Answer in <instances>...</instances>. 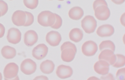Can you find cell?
<instances>
[{"label": "cell", "mask_w": 125, "mask_h": 80, "mask_svg": "<svg viewBox=\"0 0 125 80\" xmlns=\"http://www.w3.org/2000/svg\"><path fill=\"white\" fill-rule=\"evenodd\" d=\"M55 21V14L49 11L42 12L38 16V23L43 27H51L54 24Z\"/></svg>", "instance_id": "1"}, {"label": "cell", "mask_w": 125, "mask_h": 80, "mask_svg": "<svg viewBox=\"0 0 125 80\" xmlns=\"http://www.w3.org/2000/svg\"><path fill=\"white\" fill-rule=\"evenodd\" d=\"M81 26L86 33L91 34L95 32L97 26V22L93 16L88 15L82 20Z\"/></svg>", "instance_id": "2"}, {"label": "cell", "mask_w": 125, "mask_h": 80, "mask_svg": "<svg viewBox=\"0 0 125 80\" xmlns=\"http://www.w3.org/2000/svg\"><path fill=\"white\" fill-rule=\"evenodd\" d=\"M19 72V66L15 63H10L7 64L4 70L5 80H10L17 79Z\"/></svg>", "instance_id": "3"}, {"label": "cell", "mask_w": 125, "mask_h": 80, "mask_svg": "<svg viewBox=\"0 0 125 80\" xmlns=\"http://www.w3.org/2000/svg\"><path fill=\"white\" fill-rule=\"evenodd\" d=\"M37 69V64L31 59H27L21 64V71L24 74L31 75L34 73Z\"/></svg>", "instance_id": "4"}, {"label": "cell", "mask_w": 125, "mask_h": 80, "mask_svg": "<svg viewBox=\"0 0 125 80\" xmlns=\"http://www.w3.org/2000/svg\"><path fill=\"white\" fill-rule=\"evenodd\" d=\"M83 54L87 57L94 56L98 51V46L94 41H88L85 42L82 47Z\"/></svg>", "instance_id": "5"}, {"label": "cell", "mask_w": 125, "mask_h": 80, "mask_svg": "<svg viewBox=\"0 0 125 80\" xmlns=\"http://www.w3.org/2000/svg\"><path fill=\"white\" fill-rule=\"evenodd\" d=\"M21 36V32L18 29L12 28L8 30L7 39L10 43L15 45L20 43Z\"/></svg>", "instance_id": "6"}, {"label": "cell", "mask_w": 125, "mask_h": 80, "mask_svg": "<svg viewBox=\"0 0 125 80\" xmlns=\"http://www.w3.org/2000/svg\"><path fill=\"white\" fill-rule=\"evenodd\" d=\"M95 15L96 18L100 21L107 20L111 15L110 9L108 6L101 5L97 7L95 10Z\"/></svg>", "instance_id": "7"}, {"label": "cell", "mask_w": 125, "mask_h": 80, "mask_svg": "<svg viewBox=\"0 0 125 80\" xmlns=\"http://www.w3.org/2000/svg\"><path fill=\"white\" fill-rule=\"evenodd\" d=\"M48 53V48L44 44H41L35 47L32 51V55L38 60H41L46 57Z\"/></svg>", "instance_id": "8"}, {"label": "cell", "mask_w": 125, "mask_h": 80, "mask_svg": "<svg viewBox=\"0 0 125 80\" xmlns=\"http://www.w3.org/2000/svg\"><path fill=\"white\" fill-rule=\"evenodd\" d=\"M99 59L106 61L110 65H113L116 62L117 58L114 52L110 49H105L101 51L99 56Z\"/></svg>", "instance_id": "9"}, {"label": "cell", "mask_w": 125, "mask_h": 80, "mask_svg": "<svg viewBox=\"0 0 125 80\" xmlns=\"http://www.w3.org/2000/svg\"><path fill=\"white\" fill-rule=\"evenodd\" d=\"M46 40L50 46L56 47L59 46L61 42L62 37L59 32L52 31L47 33L46 37Z\"/></svg>", "instance_id": "10"}, {"label": "cell", "mask_w": 125, "mask_h": 80, "mask_svg": "<svg viewBox=\"0 0 125 80\" xmlns=\"http://www.w3.org/2000/svg\"><path fill=\"white\" fill-rule=\"evenodd\" d=\"M26 12L21 10L15 11L12 17V20L13 24L18 27L24 26L26 22Z\"/></svg>", "instance_id": "11"}, {"label": "cell", "mask_w": 125, "mask_h": 80, "mask_svg": "<svg viewBox=\"0 0 125 80\" xmlns=\"http://www.w3.org/2000/svg\"><path fill=\"white\" fill-rule=\"evenodd\" d=\"M73 74V71L72 68L68 66L63 65H60L56 70L57 76L62 79L71 77Z\"/></svg>", "instance_id": "12"}, {"label": "cell", "mask_w": 125, "mask_h": 80, "mask_svg": "<svg viewBox=\"0 0 125 80\" xmlns=\"http://www.w3.org/2000/svg\"><path fill=\"white\" fill-rule=\"evenodd\" d=\"M94 68L95 71L98 74L105 75L110 71V64L104 60H100L95 64Z\"/></svg>", "instance_id": "13"}, {"label": "cell", "mask_w": 125, "mask_h": 80, "mask_svg": "<svg viewBox=\"0 0 125 80\" xmlns=\"http://www.w3.org/2000/svg\"><path fill=\"white\" fill-rule=\"evenodd\" d=\"M38 40V34L33 30H29L24 35V43L28 47L33 46L37 42Z\"/></svg>", "instance_id": "14"}, {"label": "cell", "mask_w": 125, "mask_h": 80, "mask_svg": "<svg viewBox=\"0 0 125 80\" xmlns=\"http://www.w3.org/2000/svg\"><path fill=\"white\" fill-rule=\"evenodd\" d=\"M115 32L114 27L109 24L100 26L97 30V34L100 37H107L112 36Z\"/></svg>", "instance_id": "15"}, {"label": "cell", "mask_w": 125, "mask_h": 80, "mask_svg": "<svg viewBox=\"0 0 125 80\" xmlns=\"http://www.w3.org/2000/svg\"><path fill=\"white\" fill-rule=\"evenodd\" d=\"M74 49L68 48L62 51L61 59L65 62H71L73 61L76 54Z\"/></svg>", "instance_id": "16"}, {"label": "cell", "mask_w": 125, "mask_h": 80, "mask_svg": "<svg viewBox=\"0 0 125 80\" xmlns=\"http://www.w3.org/2000/svg\"><path fill=\"white\" fill-rule=\"evenodd\" d=\"M40 68L42 73L46 74H50L54 71L55 64L51 60H47L41 64Z\"/></svg>", "instance_id": "17"}, {"label": "cell", "mask_w": 125, "mask_h": 80, "mask_svg": "<svg viewBox=\"0 0 125 80\" xmlns=\"http://www.w3.org/2000/svg\"><path fill=\"white\" fill-rule=\"evenodd\" d=\"M84 11L79 7L71 8L69 12V17L73 20H79L84 16Z\"/></svg>", "instance_id": "18"}, {"label": "cell", "mask_w": 125, "mask_h": 80, "mask_svg": "<svg viewBox=\"0 0 125 80\" xmlns=\"http://www.w3.org/2000/svg\"><path fill=\"white\" fill-rule=\"evenodd\" d=\"M84 34L82 30L79 28L72 29L69 33V38L71 40L75 43L80 42L83 38Z\"/></svg>", "instance_id": "19"}, {"label": "cell", "mask_w": 125, "mask_h": 80, "mask_svg": "<svg viewBox=\"0 0 125 80\" xmlns=\"http://www.w3.org/2000/svg\"><path fill=\"white\" fill-rule=\"evenodd\" d=\"M2 56L6 59H12L15 57L17 54L15 48L9 46H4L1 50Z\"/></svg>", "instance_id": "20"}, {"label": "cell", "mask_w": 125, "mask_h": 80, "mask_svg": "<svg viewBox=\"0 0 125 80\" xmlns=\"http://www.w3.org/2000/svg\"><path fill=\"white\" fill-rule=\"evenodd\" d=\"M115 45L114 43L112 41H109V40L102 42L99 45V49L101 51L105 49H110L112 51L115 52Z\"/></svg>", "instance_id": "21"}, {"label": "cell", "mask_w": 125, "mask_h": 80, "mask_svg": "<svg viewBox=\"0 0 125 80\" xmlns=\"http://www.w3.org/2000/svg\"><path fill=\"white\" fill-rule=\"evenodd\" d=\"M116 56L117 58L116 61L114 64L112 65L113 67L116 68H119L124 66L125 65V56L121 54H117Z\"/></svg>", "instance_id": "22"}, {"label": "cell", "mask_w": 125, "mask_h": 80, "mask_svg": "<svg viewBox=\"0 0 125 80\" xmlns=\"http://www.w3.org/2000/svg\"><path fill=\"white\" fill-rule=\"evenodd\" d=\"M23 2L27 8L34 10L37 7L39 4V0H23Z\"/></svg>", "instance_id": "23"}, {"label": "cell", "mask_w": 125, "mask_h": 80, "mask_svg": "<svg viewBox=\"0 0 125 80\" xmlns=\"http://www.w3.org/2000/svg\"><path fill=\"white\" fill-rule=\"evenodd\" d=\"M26 14L27 19H26V22L25 25H24V27H28L31 25H32L34 21V17L32 14H31L28 12H25Z\"/></svg>", "instance_id": "24"}, {"label": "cell", "mask_w": 125, "mask_h": 80, "mask_svg": "<svg viewBox=\"0 0 125 80\" xmlns=\"http://www.w3.org/2000/svg\"><path fill=\"white\" fill-rule=\"evenodd\" d=\"M55 15L56 17L55 22L53 26H52L51 27L55 29H58L61 27L62 23V21L61 17L59 15L57 14H55Z\"/></svg>", "instance_id": "25"}, {"label": "cell", "mask_w": 125, "mask_h": 80, "mask_svg": "<svg viewBox=\"0 0 125 80\" xmlns=\"http://www.w3.org/2000/svg\"><path fill=\"white\" fill-rule=\"evenodd\" d=\"M8 11V4L3 0H0V11L1 12L2 16H4Z\"/></svg>", "instance_id": "26"}, {"label": "cell", "mask_w": 125, "mask_h": 80, "mask_svg": "<svg viewBox=\"0 0 125 80\" xmlns=\"http://www.w3.org/2000/svg\"><path fill=\"white\" fill-rule=\"evenodd\" d=\"M72 48L73 49H74L76 52L77 51V48H76V46H75V45L73 44L72 43H71L70 42H65L62 44V45L61 47V51H62L64 49H65L66 48Z\"/></svg>", "instance_id": "27"}, {"label": "cell", "mask_w": 125, "mask_h": 80, "mask_svg": "<svg viewBox=\"0 0 125 80\" xmlns=\"http://www.w3.org/2000/svg\"><path fill=\"white\" fill-rule=\"evenodd\" d=\"M125 68L118 70L116 73V79L118 80H125Z\"/></svg>", "instance_id": "28"}, {"label": "cell", "mask_w": 125, "mask_h": 80, "mask_svg": "<svg viewBox=\"0 0 125 80\" xmlns=\"http://www.w3.org/2000/svg\"><path fill=\"white\" fill-rule=\"evenodd\" d=\"M101 5H105L108 6L107 3L105 0H96L93 3V9L95 10L97 7Z\"/></svg>", "instance_id": "29"}, {"label": "cell", "mask_w": 125, "mask_h": 80, "mask_svg": "<svg viewBox=\"0 0 125 80\" xmlns=\"http://www.w3.org/2000/svg\"><path fill=\"white\" fill-rule=\"evenodd\" d=\"M101 80H115V78L114 77V76L111 74V73H108L106 75H103L101 78Z\"/></svg>", "instance_id": "30"}, {"label": "cell", "mask_w": 125, "mask_h": 80, "mask_svg": "<svg viewBox=\"0 0 125 80\" xmlns=\"http://www.w3.org/2000/svg\"><path fill=\"white\" fill-rule=\"evenodd\" d=\"M5 33V28L3 24L0 23V38L4 37Z\"/></svg>", "instance_id": "31"}, {"label": "cell", "mask_w": 125, "mask_h": 80, "mask_svg": "<svg viewBox=\"0 0 125 80\" xmlns=\"http://www.w3.org/2000/svg\"><path fill=\"white\" fill-rule=\"evenodd\" d=\"M111 1L117 5H121L125 2V0H111Z\"/></svg>", "instance_id": "32"}, {"label": "cell", "mask_w": 125, "mask_h": 80, "mask_svg": "<svg viewBox=\"0 0 125 80\" xmlns=\"http://www.w3.org/2000/svg\"><path fill=\"white\" fill-rule=\"evenodd\" d=\"M49 79L46 76H38L37 77H36L34 80H48Z\"/></svg>", "instance_id": "33"}, {"label": "cell", "mask_w": 125, "mask_h": 80, "mask_svg": "<svg viewBox=\"0 0 125 80\" xmlns=\"http://www.w3.org/2000/svg\"><path fill=\"white\" fill-rule=\"evenodd\" d=\"M120 21H121V23L122 24V25L125 27V13L123 14V15L122 16Z\"/></svg>", "instance_id": "34"}, {"label": "cell", "mask_w": 125, "mask_h": 80, "mask_svg": "<svg viewBox=\"0 0 125 80\" xmlns=\"http://www.w3.org/2000/svg\"><path fill=\"white\" fill-rule=\"evenodd\" d=\"M2 74L0 73V80H2Z\"/></svg>", "instance_id": "35"}, {"label": "cell", "mask_w": 125, "mask_h": 80, "mask_svg": "<svg viewBox=\"0 0 125 80\" xmlns=\"http://www.w3.org/2000/svg\"><path fill=\"white\" fill-rule=\"evenodd\" d=\"M99 79L98 78H95V77H91V78H89V79Z\"/></svg>", "instance_id": "36"}, {"label": "cell", "mask_w": 125, "mask_h": 80, "mask_svg": "<svg viewBox=\"0 0 125 80\" xmlns=\"http://www.w3.org/2000/svg\"><path fill=\"white\" fill-rule=\"evenodd\" d=\"M2 17V14H1V11H0V17Z\"/></svg>", "instance_id": "37"}, {"label": "cell", "mask_w": 125, "mask_h": 80, "mask_svg": "<svg viewBox=\"0 0 125 80\" xmlns=\"http://www.w3.org/2000/svg\"><path fill=\"white\" fill-rule=\"evenodd\" d=\"M58 1H63L64 0H58Z\"/></svg>", "instance_id": "38"}, {"label": "cell", "mask_w": 125, "mask_h": 80, "mask_svg": "<svg viewBox=\"0 0 125 80\" xmlns=\"http://www.w3.org/2000/svg\"><path fill=\"white\" fill-rule=\"evenodd\" d=\"M10 1H12V0H10Z\"/></svg>", "instance_id": "39"}, {"label": "cell", "mask_w": 125, "mask_h": 80, "mask_svg": "<svg viewBox=\"0 0 125 80\" xmlns=\"http://www.w3.org/2000/svg\"><path fill=\"white\" fill-rule=\"evenodd\" d=\"M50 1H52V0H50Z\"/></svg>", "instance_id": "40"}]
</instances>
